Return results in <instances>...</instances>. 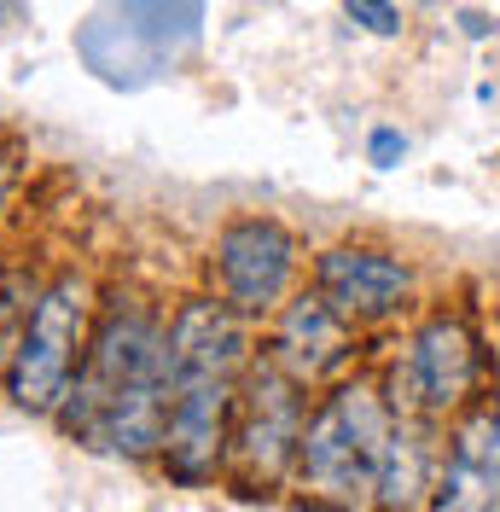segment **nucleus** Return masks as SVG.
Listing matches in <instances>:
<instances>
[{"instance_id": "obj_1", "label": "nucleus", "mask_w": 500, "mask_h": 512, "mask_svg": "<svg viewBox=\"0 0 500 512\" xmlns=\"http://www.w3.org/2000/svg\"><path fill=\"white\" fill-rule=\"evenodd\" d=\"M59 431L70 443L111 448L123 460L163 454L169 425V315L140 291H99L82 367L70 379Z\"/></svg>"}, {"instance_id": "obj_2", "label": "nucleus", "mask_w": 500, "mask_h": 512, "mask_svg": "<svg viewBox=\"0 0 500 512\" xmlns=\"http://www.w3.org/2000/svg\"><path fill=\"white\" fill-rule=\"evenodd\" d=\"M256 350L233 309L216 297H187L169 315V425H163V466L175 483H210L227 472L233 408Z\"/></svg>"}, {"instance_id": "obj_3", "label": "nucleus", "mask_w": 500, "mask_h": 512, "mask_svg": "<svg viewBox=\"0 0 500 512\" xmlns=\"http://www.w3.org/2000/svg\"><path fill=\"white\" fill-rule=\"evenodd\" d=\"M396 408L390 396L367 379L332 384L309 408L303 443H297V472L291 483L332 512H367L378 489V460L390 443Z\"/></svg>"}, {"instance_id": "obj_4", "label": "nucleus", "mask_w": 500, "mask_h": 512, "mask_svg": "<svg viewBox=\"0 0 500 512\" xmlns=\"http://www.w3.org/2000/svg\"><path fill=\"white\" fill-rule=\"evenodd\" d=\"M99 315V286L88 268H59L41 297H35V315L24 326V344L6 367V396L30 414H59L70 379L82 367L88 350V332Z\"/></svg>"}, {"instance_id": "obj_5", "label": "nucleus", "mask_w": 500, "mask_h": 512, "mask_svg": "<svg viewBox=\"0 0 500 512\" xmlns=\"http://www.w3.org/2000/svg\"><path fill=\"white\" fill-rule=\"evenodd\" d=\"M309 425V390L280 373L268 355H256L233 408V437H227V478L239 489H274L297 472V443Z\"/></svg>"}, {"instance_id": "obj_6", "label": "nucleus", "mask_w": 500, "mask_h": 512, "mask_svg": "<svg viewBox=\"0 0 500 512\" xmlns=\"http://www.w3.org/2000/svg\"><path fill=\"white\" fill-rule=\"evenodd\" d=\"M483 384V344L460 315H431L413 326L402 361L390 373V408L413 419L466 414L471 390Z\"/></svg>"}, {"instance_id": "obj_7", "label": "nucleus", "mask_w": 500, "mask_h": 512, "mask_svg": "<svg viewBox=\"0 0 500 512\" xmlns=\"http://www.w3.org/2000/svg\"><path fill=\"white\" fill-rule=\"evenodd\" d=\"M297 280V239L274 216H233L210 245V286L216 303L239 320H274L291 303Z\"/></svg>"}, {"instance_id": "obj_8", "label": "nucleus", "mask_w": 500, "mask_h": 512, "mask_svg": "<svg viewBox=\"0 0 500 512\" xmlns=\"http://www.w3.org/2000/svg\"><path fill=\"white\" fill-rule=\"evenodd\" d=\"M314 297L344 315L349 326H373V320L402 315V303L413 297V274L402 256L373 251V245H332L314 256Z\"/></svg>"}, {"instance_id": "obj_9", "label": "nucleus", "mask_w": 500, "mask_h": 512, "mask_svg": "<svg viewBox=\"0 0 500 512\" xmlns=\"http://www.w3.org/2000/svg\"><path fill=\"white\" fill-rule=\"evenodd\" d=\"M192 30H198V0H111L105 12L88 18L82 41L117 35V53L105 64H94V70L111 76V82H140L146 76V53L140 47L152 41L157 64H169L192 41Z\"/></svg>"}, {"instance_id": "obj_10", "label": "nucleus", "mask_w": 500, "mask_h": 512, "mask_svg": "<svg viewBox=\"0 0 500 512\" xmlns=\"http://www.w3.org/2000/svg\"><path fill=\"white\" fill-rule=\"evenodd\" d=\"M268 361L291 373V379L314 390V384L338 379L349 367V355H355V326L344 315H332L314 291H297L291 303H285L280 315H274V332H268Z\"/></svg>"}, {"instance_id": "obj_11", "label": "nucleus", "mask_w": 500, "mask_h": 512, "mask_svg": "<svg viewBox=\"0 0 500 512\" xmlns=\"http://www.w3.org/2000/svg\"><path fill=\"white\" fill-rule=\"evenodd\" d=\"M431 512H500V408L477 402L442 448Z\"/></svg>"}, {"instance_id": "obj_12", "label": "nucleus", "mask_w": 500, "mask_h": 512, "mask_svg": "<svg viewBox=\"0 0 500 512\" xmlns=\"http://www.w3.org/2000/svg\"><path fill=\"white\" fill-rule=\"evenodd\" d=\"M437 472H442L437 425L431 419H413V414H396L390 443H384V460H378L373 512H431Z\"/></svg>"}, {"instance_id": "obj_13", "label": "nucleus", "mask_w": 500, "mask_h": 512, "mask_svg": "<svg viewBox=\"0 0 500 512\" xmlns=\"http://www.w3.org/2000/svg\"><path fill=\"white\" fill-rule=\"evenodd\" d=\"M344 12L361 24L367 35H396L402 18H396V0H344Z\"/></svg>"}, {"instance_id": "obj_14", "label": "nucleus", "mask_w": 500, "mask_h": 512, "mask_svg": "<svg viewBox=\"0 0 500 512\" xmlns=\"http://www.w3.org/2000/svg\"><path fill=\"white\" fill-rule=\"evenodd\" d=\"M407 152V140L396 134V128H378L373 134V163H396Z\"/></svg>"}, {"instance_id": "obj_15", "label": "nucleus", "mask_w": 500, "mask_h": 512, "mask_svg": "<svg viewBox=\"0 0 500 512\" xmlns=\"http://www.w3.org/2000/svg\"><path fill=\"white\" fill-rule=\"evenodd\" d=\"M6 192H12V158L0 152V210H6Z\"/></svg>"}]
</instances>
